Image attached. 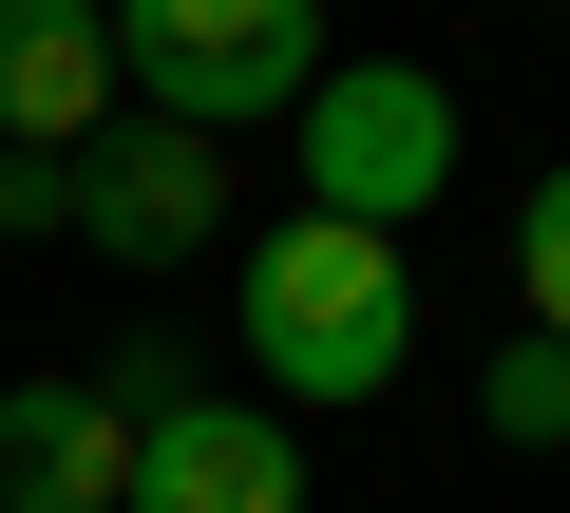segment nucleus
Masks as SVG:
<instances>
[{
    "label": "nucleus",
    "instance_id": "f257e3e1",
    "mask_svg": "<svg viewBox=\"0 0 570 513\" xmlns=\"http://www.w3.org/2000/svg\"><path fill=\"white\" fill-rule=\"evenodd\" d=\"M247 362H266V399H381L419 362V267H400L381 228L285 209L247 247Z\"/></svg>",
    "mask_w": 570,
    "mask_h": 513
},
{
    "label": "nucleus",
    "instance_id": "f03ea898",
    "mask_svg": "<svg viewBox=\"0 0 570 513\" xmlns=\"http://www.w3.org/2000/svg\"><path fill=\"white\" fill-rule=\"evenodd\" d=\"M115 77H134V115H171V134L228 152L247 115H305L324 96V20H305V0H134Z\"/></svg>",
    "mask_w": 570,
    "mask_h": 513
},
{
    "label": "nucleus",
    "instance_id": "7ed1b4c3",
    "mask_svg": "<svg viewBox=\"0 0 570 513\" xmlns=\"http://www.w3.org/2000/svg\"><path fill=\"white\" fill-rule=\"evenodd\" d=\"M285 134H305V209L324 228H381V247L456 190V96L419 58H324V96L285 115Z\"/></svg>",
    "mask_w": 570,
    "mask_h": 513
},
{
    "label": "nucleus",
    "instance_id": "20e7f679",
    "mask_svg": "<svg viewBox=\"0 0 570 513\" xmlns=\"http://www.w3.org/2000/svg\"><path fill=\"white\" fill-rule=\"evenodd\" d=\"M77 247H115V267H190V247H228V152L115 96V134L77 152Z\"/></svg>",
    "mask_w": 570,
    "mask_h": 513
},
{
    "label": "nucleus",
    "instance_id": "39448f33",
    "mask_svg": "<svg viewBox=\"0 0 570 513\" xmlns=\"http://www.w3.org/2000/svg\"><path fill=\"white\" fill-rule=\"evenodd\" d=\"M134 513H305V437L266 399H171L134 418Z\"/></svg>",
    "mask_w": 570,
    "mask_h": 513
},
{
    "label": "nucleus",
    "instance_id": "423d86ee",
    "mask_svg": "<svg viewBox=\"0 0 570 513\" xmlns=\"http://www.w3.org/2000/svg\"><path fill=\"white\" fill-rule=\"evenodd\" d=\"M96 134H115V20L0 0V152H96Z\"/></svg>",
    "mask_w": 570,
    "mask_h": 513
},
{
    "label": "nucleus",
    "instance_id": "0eeeda50",
    "mask_svg": "<svg viewBox=\"0 0 570 513\" xmlns=\"http://www.w3.org/2000/svg\"><path fill=\"white\" fill-rule=\"evenodd\" d=\"M134 494V418L96 381H20L0 399V513H115Z\"/></svg>",
    "mask_w": 570,
    "mask_h": 513
},
{
    "label": "nucleus",
    "instance_id": "6e6552de",
    "mask_svg": "<svg viewBox=\"0 0 570 513\" xmlns=\"http://www.w3.org/2000/svg\"><path fill=\"white\" fill-rule=\"evenodd\" d=\"M475 418H494L513 456H570V343H513V362L475 381Z\"/></svg>",
    "mask_w": 570,
    "mask_h": 513
},
{
    "label": "nucleus",
    "instance_id": "1a4fd4ad",
    "mask_svg": "<svg viewBox=\"0 0 570 513\" xmlns=\"http://www.w3.org/2000/svg\"><path fill=\"white\" fill-rule=\"evenodd\" d=\"M513 286H532V343H570V171L513 209Z\"/></svg>",
    "mask_w": 570,
    "mask_h": 513
},
{
    "label": "nucleus",
    "instance_id": "9d476101",
    "mask_svg": "<svg viewBox=\"0 0 570 513\" xmlns=\"http://www.w3.org/2000/svg\"><path fill=\"white\" fill-rule=\"evenodd\" d=\"M0 228H77V152H0Z\"/></svg>",
    "mask_w": 570,
    "mask_h": 513
}]
</instances>
